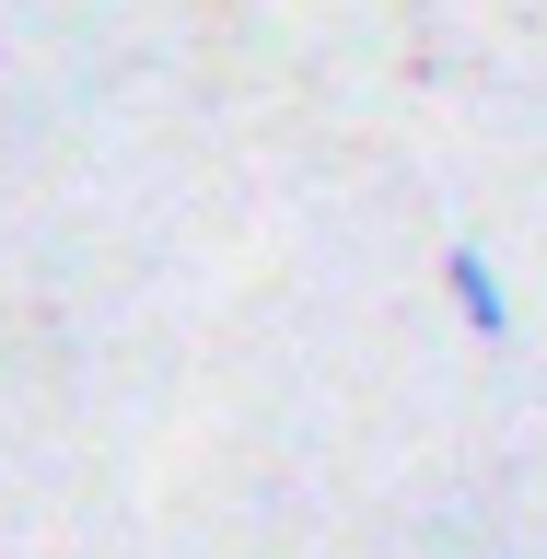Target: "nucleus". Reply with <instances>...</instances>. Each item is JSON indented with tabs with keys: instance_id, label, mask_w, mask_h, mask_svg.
I'll use <instances>...</instances> for the list:
<instances>
[{
	"instance_id": "1",
	"label": "nucleus",
	"mask_w": 547,
	"mask_h": 559,
	"mask_svg": "<svg viewBox=\"0 0 547 559\" xmlns=\"http://www.w3.org/2000/svg\"><path fill=\"white\" fill-rule=\"evenodd\" d=\"M443 292H454V314H466V338H513V292L489 269V245H466V234L443 245Z\"/></svg>"
}]
</instances>
